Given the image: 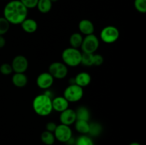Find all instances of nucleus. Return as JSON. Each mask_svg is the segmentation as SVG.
I'll list each match as a JSON object with an SVG mask.
<instances>
[{
    "mask_svg": "<svg viewBox=\"0 0 146 145\" xmlns=\"http://www.w3.org/2000/svg\"><path fill=\"white\" fill-rule=\"evenodd\" d=\"M11 81L14 86L24 88L28 83V78L24 73H14L11 78Z\"/></svg>",
    "mask_w": 146,
    "mask_h": 145,
    "instance_id": "16",
    "label": "nucleus"
},
{
    "mask_svg": "<svg viewBox=\"0 0 146 145\" xmlns=\"http://www.w3.org/2000/svg\"><path fill=\"white\" fill-rule=\"evenodd\" d=\"M91 77L89 73L86 72H81L77 74L74 78V82L76 85L84 88L91 83Z\"/></svg>",
    "mask_w": 146,
    "mask_h": 145,
    "instance_id": "14",
    "label": "nucleus"
},
{
    "mask_svg": "<svg viewBox=\"0 0 146 145\" xmlns=\"http://www.w3.org/2000/svg\"><path fill=\"white\" fill-rule=\"evenodd\" d=\"M0 72L4 75H11L13 72L12 67L11 64L9 63H3L0 66Z\"/></svg>",
    "mask_w": 146,
    "mask_h": 145,
    "instance_id": "27",
    "label": "nucleus"
},
{
    "mask_svg": "<svg viewBox=\"0 0 146 145\" xmlns=\"http://www.w3.org/2000/svg\"><path fill=\"white\" fill-rule=\"evenodd\" d=\"M63 96L67 100L69 103L77 102L82 99L84 96V90L83 88L76 84H70L64 90Z\"/></svg>",
    "mask_w": 146,
    "mask_h": 145,
    "instance_id": "4",
    "label": "nucleus"
},
{
    "mask_svg": "<svg viewBox=\"0 0 146 145\" xmlns=\"http://www.w3.org/2000/svg\"><path fill=\"white\" fill-rule=\"evenodd\" d=\"M104 61V57L101 54L94 53V56H93V65L99 66V65H102Z\"/></svg>",
    "mask_w": 146,
    "mask_h": 145,
    "instance_id": "29",
    "label": "nucleus"
},
{
    "mask_svg": "<svg viewBox=\"0 0 146 145\" xmlns=\"http://www.w3.org/2000/svg\"><path fill=\"white\" fill-rule=\"evenodd\" d=\"M50 1H51L52 3H54V2H56V1H58V0H50Z\"/></svg>",
    "mask_w": 146,
    "mask_h": 145,
    "instance_id": "33",
    "label": "nucleus"
},
{
    "mask_svg": "<svg viewBox=\"0 0 146 145\" xmlns=\"http://www.w3.org/2000/svg\"><path fill=\"white\" fill-rule=\"evenodd\" d=\"M102 132V126L101 124L98 122H92L90 123L89 132L88 134H90L92 136H97L100 135Z\"/></svg>",
    "mask_w": 146,
    "mask_h": 145,
    "instance_id": "23",
    "label": "nucleus"
},
{
    "mask_svg": "<svg viewBox=\"0 0 146 145\" xmlns=\"http://www.w3.org/2000/svg\"><path fill=\"white\" fill-rule=\"evenodd\" d=\"M129 145H141V144H139L138 142H132V143L130 144Z\"/></svg>",
    "mask_w": 146,
    "mask_h": 145,
    "instance_id": "32",
    "label": "nucleus"
},
{
    "mask_svg": "<svg viewBox=\"0 0 146 145\" xmlns=\"http://www.w3.org/2000/svg\"><path fill=\"white\" fill-rule=\"evenodd\" d=\"M69 106V102L64 96H58L52 99L53 110L61 113L63 111L68 109Z\"/></svg>",
    "mask_w": 146,
    "mask_h": 145,
    "instance_id": "12",
    "label": "nucleus"
},
{
    "mask_svg": "<svg viewBox=\"0 0 146 145\" xmlns=\"http://www.w3.org/2000/svg\"><path fill=\"white\" fill-rule=\"evenodd\" d=\"M78 29L80 34L84 36H88L94 34L95 27L91 21L88 19H82L78 23Z\"/></svg>",
    "mask_w": 146,
    "mask_h": 145,
    "instance_id": "13",
    "label": "nucleus"
},
{
    "mask_svg": "<svg viewBox=\"0 0 146 145\" xmlns=\"http://www.w3.org/2000/svg\"><path fill=\"white\" fill-rule=\"evenodd\" d=\"M34 112L41 117L48 116L53 112L52 99L47 94H40L34 98L32 102Z\"/></svg>",
    "mask_w": 146,
    "mask_h": 145,
    "instance_id": "2",
    "label": "nucleus"
},
{
    "mask_svg": "<svg viewBox=\"0 0 146 145\" xmlns=\"http://www.w3.org/2000/svg\"><path fill=\"white\" fill-rule=\"evenodd\" d=\"M20 25L24 31L27 34H33L38 29V24L35 20L32 18H27Z\"/></svg>",
    "mask_w": 146,
    "mask_h": 145,
    "instance_id": "15",
    "label": "nucleus"
},
{
    "mask_svg": "<svg viewBox=\"0 0 146 145\" xmlns=\"http://www.w3.org/2000/svg\"><path fill=\"white\" fill-rule=\"evenodd\" d=\"M54 78L48 72H41L36 78V85L42 90L49 89L53 85Z\"/></svg>",
    "mask_w": 146,
    "mask_h": 145,
    "instance_id": "10",
    "label": "nucleus"
},
{
    "mask_svg": "<svg viewBox=\"0 0 146 145\" xmlns=\"http://www.w3.org/2000/svg\"><path fill=\"white\" fill-rule=\"evenodd\" d=\"M93 56H94V54L82 53L81 64L85 65V66H92Z\"/></svg>",
    "mask_w": 146,
    "mask_h": 145,
    "instance_id": "25",
    "label": "nucleus"
},
{
    "mask_svg": "<svg viewBox=\"0 0 146 145\" xmlns=\"http://www.w3.org/2000/svg\"><path fill=\"white\" fill-rule=\"evenodd\" d=\"M11 65L13 72L16 73H24L29 68V61L24 55H18L12 60Z\"/></svg>",
    "mask_w": 146,
    "mask_h": 145,
    "instance_id": "9",
    "label": "nucleus"
},
{
    "mask_svg": "<svg viewBox=\"0 0 146 145\" xmlns=\"http://www.w3.org/2000/svg\"><path fill=\"white\" fill-rule=\"evenodd\" d=\"M82 52L77 48L68 47L64 50L61 55L63 63L66 66L76 67L81 64Z\"/></svg>",
    "mask_w": 146,
    "mask_h": 145,
    "instance_id": "3",
    "label": "nucleus"
},
{
    "mask_svg": "<svg viewBox=\"0 0 146 145\" xmlns=\"http://www.w3.org/2000/svg\"><path fill=\"white\" fill-rule=\"evenodd\" d=\"M6 45V40L3 36H0V48H2Z\"/></svg>",
    "mask_w": 146,
    "mask_h": 145,
    "instance_id": "31",
    "label": "nucleus"
},
{
    "mask_svg": "<svg viewBox=\"0 0 146 145\" xmlns=\"http://www.w3.org/2000/svg\"><path fill=\"white\" fill-rule=\"evenodd\" d=\"M54 134L55 139H57L58 142L66 143L70 139L72 138V130L70 126L60 124L57 125Z\"/></svg>",
    "mask_w": 146,
    "mask_h": 145,
    "instance_id": "8",
    "label": "nucleus"
},
{
    "mask_svg": "<svg viewBox=\"0 0 146 145\" xmlns=\"http://www.w3.org/2000/svg\"><path fill=\"white\" fill-rule=\"evenodd\" d=\"M41 140L44 144L46 145H53L55 142V136L54 133L50 132L48 131H44L41 135Z\"/></svg>",
    "mask_w": 146,
    "mask_h": 145,
    "instance_id": "21",
    "label": "nucleus"
},
{
    "mask_svg": "<svg viewBox=\"0 0 146 145\" xmlns=\"http://www.w3.org/2000/svg\"><path fill=\"white\" fill-rule=\"evenodd\" d=\"M75 129L81 134H88L89 132L90 123L88 121L76 120L74 123Z\"/></svg>",
    "mask_w": 146,
    "mask_h": 145,
    "instance_id": "17",
    "label": "nucleus"
},
{
    "mask_svg": "<svg viewBox=\"0 0 146 145\" xmlns=\"http://www.w3.org/2000/svg\"><path fill=\"white\" fill-rule=\"evenodd\" d=\"M19 1L22 3L26 8L29 9H34L36 7L38 0H19Z\"/></svg>",
    "mask_w": 146,
    "mask_h": 145,
    "instance_id": "28",
    "label": "nucleus"
},
{
    "mask_svg": "<svg viewBox=\"0 0 146 145\" xmlns=\"http://www.w3.org/2000/svg\"><path fill=\"white\" fill-rule=\"evenodd\" d=\"M4 17L10 24H21L28 16V9L19 0H12L7 3L4 8Z\"/></svg>",
    "mask_w": 146,
    "mask_h": 145,
    "instance_id": "1",
    "label": "nucleus"
},
{
    "mask_svg": "<svg viewBox=\"0 0 146 145\" xmlns=\"http://www.w3.org/2000/svg\"><path fill=\"white\" fill-rule=\"evenodd\" d=\"M52 4L50 0H38L36 7L41 13L46 14L51 10Z\"/></svg>",
    "mask_w": 146,
    "mask_h": 145,
    "instance_id": "20",
    "label": "nucleus"
},
{
    "mask_svg": "<svg viewBox=\"0 0 146 145\" xmlns=\"http://www.w3.org/2000/svg\"><path fill=\"white\" fill-rule=\"evenodd\" d=\"M10 28V24L4 17H0V36H4L8 32Z\"/></svg>",
    "mask_w": 146,
    "mask_h": 145,
    "instance_id": "24",
    "label": "nucleus"
},
{
    "mask_svg": "<svg viewBox=\"0 0 146 145\" xmlns=\"http://www.w3.org/2000/svg\"><path fill=\"white\" fill-rule=\"evenodd\" d=\"M56 127V123H55L54 122H48V123L46 124V130L54 133Z\"/></svg>",
    "mask_w": 146,
    "mask_h": 145,
    "instance_id": "30",
    "label": "nucleus"
},
{
    "mask_svg": "<svg viewBox=\"0 0 146 145\" xmlns=\"http://www.w3.org/2000/svg\"><path fill=\"white\" fill-rule=\"evenodd\" d=\"M68 72V66L63 62H54L48 67V72L54 79H64L67 76Z\"/></svg>",
    "mask_w": 146,
    "mask_h": 145,
    "instance_id": "7",
    "label": "nucleus"
},
{
    "mask_svg": "<svg viewBox=\"0 0 146 145\" xmlns=\"http://www.w3.org/2000/svg\"><path fill=\"white\" fill-rule=\"evenodd\" d=\"M83 39H84V37H83L82 34L77 32L74 33V34H71L69 38L70 47L78 49L79 48H81Z\"/></svg>",
    "mask_w": 146,
    "mask_h": 145,
    "instance_id": "18",
    "label": "nucleus"
},
{
    "mask_svg": "<svg viewBox=\"0 0 146 145\" xmlns=\"http://www.w3.org/2000/svg\"><path fill=\"white\" fill-rule=\"evenodd\" d=\"M99 39L94 34L85 36L81 45V52L86 53H95L99 47Z\"/></svg>",
    "mask_w": 146,
    "mask_h": 145,
    "instance_id": "5",
    "label": "nucleus"
},
{
    "mask_svg": "<svg viewBox=\"0 0 146 145\" xmlns=\"http://www.w3.org/2000/svg\"><path fill=\"white\" fill-rule=\"evenodd\" d=\"M75 111L76 115V120L89 121L91 115L88 108L84 106H81Z\"/></svg>",
    "mask_w": 146,
    "mask_h": 145,
    "instance_id": "19",
    "label": "nucleus"
},
{
    "mask_svg": "<svg viewBox=\"0 0 146 145\" xmlns=\"http://www.w3.org/2000/svg\"><path fill=\"white\" fill-rule=\"evenodd\" d=\"M59 119L61 124H63V125H67V126H71L74 125L76 121V111L68 108L60 113Z\"/></svg>",
    "mask_w": 146,
    "mask_h": 145,
    "instance_id": "11",
    "label": "nucleus"
},
{
    "mask_svg": "<svg viewBox=\"0 0 146 145\" xmlns=\"http://www.w3.org/2000/svg\"><path fill=\"white\" fill-rule=\"evenodd\" d=\"M74 145H95L91 136L87 134H81L75 141Z\"/></svg>",
    "mask_w": 146,
    "mask_h": 145,
    "instance_id": "22",
    "label": "nucleus"
},
{
    "mask_svg": "<svg viewBox=\"0 0 146 145\" xmlns=\"http://www.w3.org/2000/svg\"><path fill=\"white\" fill-rule=\"evenodd\" d=\"M134 7L138 12L145 14L146 12V0H135Z\"/></svg>",
    "mask_w": 146,
    "mask_h": 145,
    "instance_id": "26",
    "label": "nucleus"
},
{
    "mask_svg": "<svg viewBox=\"0 0 146 145\" xmlns=\"http://www.w3.org/2000/svg\"><path fill=\"white\" fill-rule=\"evenodd\" d=\"M120 36V31L114 26H105L100 33V38L106 44H113L118 41Z\"/></svg>",
    "mask_w": 146,
    "mask_h": 145,
    "instance_id": "6",
    "label": "nucleus"
}]
</instances>
